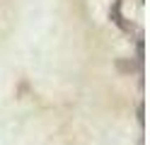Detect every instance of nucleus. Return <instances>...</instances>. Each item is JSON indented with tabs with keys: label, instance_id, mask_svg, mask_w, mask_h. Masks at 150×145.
Instances as JSON below:
<instances>
[{
	"label": "nucleus",
	"instance_id": "obj_1",
	"mask_svg": "<svg viewBox=\"0 0 150 145\" xmlns=\"http://www.w3.org/2000/svg\"><path fill=\"white\" fill-rule=\"evenodd\" d=\"M109 15H111V22H114V24H119L121 29H128V24L124 22V15H121V3H119V0L111 5V12Z\"/></svg>",
	"mask_w": 150,
	"mask_h": 145
}]
</instances>
